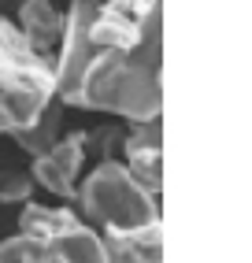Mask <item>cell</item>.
Returning <instances> with one entry per match:
<instances>
[{
    "label": "cell",
    "mask_w": 252,
    "mask_h": 263,
    "mask_svg": "<svg viewBox=\"0 0 252 263\" xmlns=\"http://www.w3.org/2000/svg\"><path fill=\"white\" fill-rule=\"evenodd\" d=\"M0 263H112L104 241L70 208L26 200L19 234L0 241Z\"/></svg>",
    "instance_id": "obj_2"
},
{
    "label": "cell",
    "mask_w": 252,
    "mask_h": 263,
    "mask_svg": "<svg viewBox=\"0 0 252 263\" xmlns=\"http://www.w3.org/2000/svg\"><path fill=\"white\" fill-rule=\"evenodd\" d=\"M56 100L52 60L19 33L11 19H0V134H23Z\"/></svg>",
    "instance_id": "obj_3"
},
{
    "label": "cell",
    "mask_w": 252,
    "mask_h": 263,
    "mask_svg": "<svg viewBox=\"0 0 252 263\" xmlns=\"http://www.w3.org/2000/svg\"><path fill=\"white\" fill-rule=\"evenodd\" d=\"M122 156L130 178L159 200L164 189V134H159V119L152 122H130V130L122 134Z\"/></svg>",
    "instance_id": "obj_7"
},
{
    "label": "cell",
    "mask_w": 252,
    "mask_h": 263,
    "mask_svg": "<svg viewBox=\"0 0 252 263\" xmlns=\"http://www.w3.org/2000/svg\"><path fill=\"white\" fill-rule=\"evenodd\" d=\"M75 200L82 204V215L100 230H134L159 219L156 197H149L119 160H100L89 178L78 182Z\"/></svg>",
    "instance_id": "obj_4"
},
{
    "label": "cell",
    "mask_w": 252,
    "mask_h": 263,
    "mask_svg": "<svg viewBox=\"0 0 252 263\" xmlns=\"http://www.w3.org/2000/svg\"><path fill=\"white\" fill-rule=\"evenodd\" d=\"M63 23H67V11H60L52 0H23L19 8V33L30 41V48H38L48 60L60 48Z\"/></svg>",
    "instance_id": "obj_9"
},
{
    "label": "cell",
    "mask_w": 252,
    "mask_h": 263,
    "mask_svg": "<svg viewBox=\"0 0 252 263\" xmlns=\"http://www.w3.org/2000/svg\"><path fill=\"white\" fill-rule=\"evenodd\" d=\"M33 193V178L23 171H11L4 167L0 171V204H26Z\"/></svg>",
    "instance_id": "obj_11"
},
{
    "label": "cell",
    "mask_w": 252,
    "mask_h": 263,
    "mask_svg": "<svg viewBox=\"0 0 252 263\" xmlns=\"http://www.w3.org/2000/svg\"><path fill=\"white\" fill-rule=\"evenodd\" d=\"M85 152H89L85 130H70V134H63L52 148H45L41 156H33V163H30V178H33V185L48 189L52 197H60V200H75Z\"/></svg>",
    "instance_id": "obj_6"
},
{
    "label": "cell",
    "mask_w": 252,
    "mask_h": 263,
    "mask_svg": "<svg viewBox=\"0 0 252 263\" xmlns=\"http://www.w3.org/2000/svg\"><path fill=\"white\" fill-rule=\"evenodd\" d=\"M89 37L115 52L164 37V0H97L89 15Z\"/></svg>",
    "instance_id": "obj_5"
},
{
    "label": "cell",
    "mask_w": 252,
    "mask_h": 263,
    "mask_svg": "<svg viewBox=\"0 0 252 263\" xmlns=\"http://www.w3.org/2000/svg\"><path fill=\"white\" fill-rule=\"evenodd\" d=\"M63 137V104L60 100H52L48 108L38 115V122H33V126H26L23 134H15V141H19V148L30 156H41L45 148H52Z\"/></svg>",
    "instance_id": "obj_10"
},
{
    "label": "cell",
    "mask_w": 252,
    "mask_h": 263,
    "mask_svg": "<svg viewBox=\"0 0 252 263\" xmlns=\"http://www.w3.org/2000/svg\"><path fill=\"white\" fill-rule=\"evenodd\" d=\"M97 0H70L63 37L52 60L56 100L63 108L104 111L126 122H152L164 111V37H152L130 52L100 48L89 37V15Z\"/></svg>",
    "instance_id": "obj_1"
},
{
    "label": "cell",
    "mask_w": 252,
    "mask_h": 263,
    "mask_svg": "<svg viewBox=\"0 0 252 263\" xmlns=\"http://www.w3.org/2000/svg\"><path fill=\"white\" fill-rule=\"evenodd\" d=\"M104 252L112 263H164V226L145 222L134 230H100Z\"/></svg>",
    "instance_id": "obj_8"
}]
</instances>
